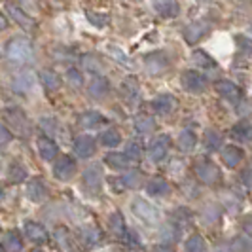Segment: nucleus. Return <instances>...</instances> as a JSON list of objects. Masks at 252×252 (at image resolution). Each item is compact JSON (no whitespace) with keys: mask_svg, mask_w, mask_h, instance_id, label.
Masks as SVG:
<instances>
[{"mask_svg":"<svg viewBox=\"0 0 252 252\" xmlns=\"http://www.w3.org/2000/svg\"><path fill=\"white\" fill-rule=\"evenodd\" d=\"M6 57L10 63H27L32 59V44L25 36H13L6 44Z\"/></svg>","mask_w":252,"mask_h":252,"instance_id":"1","label":"nucleus"},{"mask_svg":"<svg viewBox=\"0 0 252 252\" xmlns=\"http://www.w3.org/2000/svg\"><path fill=\"white\" fill-rule=\"evenodd\" d=\"M131 211H133V215L140 218L144 224H150V226H156L159 220H161V215H159V211L148 203L146 199H142V197H135L133 201H131Z\"/></svg>","mask_w":252,"mask_h":252,"instance_id":"2","label":"nucleus"},{"mask_svg":"<svg viewBox=\"0 0 252 252\" xmlns=\"http://www.w3.org/2000/svg\"><path fill=\"white\" fill-rule=\"evenodd\" d=\"M180 84H182V88L186 89L188 93L199 95V93H203L207 89V78L199 74L197 70H184L182 78H180Z\"/></svg>","mask_w":252,"mask_h":252,"instance_id":"3","label":"nucleus"},{"mask_svg":"<svg viewBox=\"0 0 252 252\" xmlns=\"http://www.w3.org/2000/svg\"><path fill=\"white\" fill-rule=\"evenodd\" d=\"M144 66L150 76H161L169 68V59L163 51H152L144 57Z\"/></svg>","mask_w":252,"mask_h":252,"instance_id":"4","label":"nucleus"},{"mask_svg":"<svg viewBox=\"0 0 252 252\" xmlns=\"http://www.w3.org/2000/svg\"><path fill=\"white\" fill-rule=\"evenodd\" d=\"M76 173V161L70 156H59L53 165V177L61 182H68Z\"/></svg>","mask_w":252,"mask_h":252,"instance_id":"5","label":"nucleus"},{"mask_svg":"<svg viewBox=\"0 0 252 252\" xmlns=\"http://www.w3.org/2000/svg\"><path fill=\"white\" fill-rule=\"evenodd\" d=\"M195 175L201 180L203 184H216L220 180V169L216 167L213 161H207V159H199L195 165Z\"/></svg>","mask_w":252,"mask_h":252,"instance_id":"6","label":"nucleus"},{"mask_svg":"<svg viewBox=\"0 0 252 252\" xmlns=\"http://www.w3.org/2000/svg\"><path fill=\"white\" fill-rule=\"evenodd\" d=\"M169 148H171V137L165 135V133L163 135H158L156 139L152 140L150 148H148V156H150L152 161L159 163V161H163L165 158H167Z\"/></svg>","mask_w":252,"mask_h":252,"instance_id":"7","label":"nucleus"},{"mask_svg":"<svg viewBox=\"0 0 252 252\" xmlns=\"http://www.w3.org/2000/svg\"><path fill=\"white\" fill-rule=\"evenodd\" d=\"M84 188L89 189V191H93V193H99L102 188V180H104V175H102V169L99 165H91L88 167L86 171H84Z\"/></svg>","mask_w":252,"mask_h":252,"instance_id":"8","label":"nucleus"},{"mask_svg":"<svg viewBox=\"0 0 252 252\" xmlns=\"http://www.w3.org/2000/svg\"><path fill=\"white\" fill-rule=\"evenodd\" d=\"M25 195L32 203H44L50 197V189H48V186H46L40 178H34V180H31V182L27 184Z\"/></svg>","mask_w":252,"mask_h":252,"instance_id":"9","label":"nucleus"},{"mask_svg":"<svg viewBox=\"0 0 252 252\" xmlns=\"http://www.w3.org/2000/svg\"><path fill=\"white\" fill-rule=\"evenodd\" d=\"M216 93L222 97V99H226L229 102H239L241 97H243V91L237 84H233V82H229V80H222V82H218L216 84Z\"/></svg>","mask_w":252,"mask_h":252,"instance_id":"10","label":"nucleus"},{"mask_svg":"<svg viewBox=\"0 0 252 252\" xmlns=\"http://www.w3.org/2000/svg\"><path fill=\"white\" fill-rule=\"evenodd\" d=\"M6 10H8V13L12 15V19L17 23V25L21 27V29H25V31H34L36 29V21L29 15L27 12H23L19 6H15V4H8L6 6Z\"/></svg>","mask_w":252,"mask_h":252,"instance_id":"11","label":"nucleus"},{"mask_svg":"<svg viewBox=\"0 0 252 252\" xmlns=\"http://www.w3.org/2000/svg\"><path fill=\"white\" fill-rule=\"evenodd\" d=\"M209 32V23L207 21H193L184 29V40L188 44H197L201 38L207 36Z\"/></svg>","mask_w":252,"mask_h":252,"instance_id":"12","label":"nucleus"},{"mask_svg":"<svg viewBox=\"0 0 252 252\" xmlns=\"http://www.w3.org/2000/svg\"><path fill=\"white\" fill-rule=\"evenodd\" d=\"M23 231H25L27 239L31 241V243H34V245H44L48 241L46 227L42 226V224H38V222H25L23 224Z\"/></svg>","mask_w":252,"mask_h":252,"instance_id":"13","label":"nucleus"},{"mask_svg":"<svg viewBox=\"0 0 252 252\" xmlns=\"http://www.w3.org/2000/svg\"><path fill=\"white\" fill-rule=\"evenodd\" d=\"M177 104H178V101L173 95L163 93V95H158V97L152 101V108H154V112L161 114V116H167V114H171L177 108Z\"/></svg>","mask_w":252,"mask_h":252,"instance_id":"14","label":"nucleus"},{"mask_svg":"<svg viewBox=\"0 0 252 252\" xmlns=\"http://www.w3.org/2000/svg\"><path fill=\"white\" fill-rule=\"evenodd\" d=\"M88 93L93 99H104L110 93V82L104 76H95L88 84Z\"/></svg>","mask_w":252,"mask_h":252,"instance_id":"15","label":"nucleus"},{"mask_svg":"<svg viewBox=\"0 0 252 252\" xmlns=\"http://www.w3.org/2000/svg\"><path fill=\"white\" fill-rule=\"evenodd\" d=\"M53 239L55 245L61 252H74V239L70 235V231L63 226H57L53 231Z\"/></svg>","mask_w":252,"mask_h":252,"instance_id":"16","label":"nucleus"},{"mask_svg":"<svg viewBox=\"0 0 252 252\" xmlns=\"http://www.w3.org/2000/svg\"><path fill=\"white\" fill-rule=\"evenodd\" d=\"M74 152L78 158H84V159L91 158L95 154V140H93V137H89V135L78 137L74 140Z\"/></svg>","mask_w":252,"mask_h":252,"instance_id":"17","label":"nucleus"},{"mask_svg":"<svg viewBox=\"0 0 252 252\" xmlns=\"http://www.w3.org/2000/svg\"><path fill=\"white\" fill-rule=\"evenodd\" d=\"M122 95L127 102H135L139 101V95H140V86H139V80L135 76H129L124 80L122 84Z\"/></svg>","mask_w":252,"mask_h":252,"instance_id":"18","label":"nucleus"},{"mask_svg":"<svg viewBox=\"0 0 252 252\" xmlns=\"http://www.w3.org/2000/svg\"><path fill=\"white\" fill-rule=\"evenodd\" d=\"M169 191H171V186L161 177L152 178L150 182L146 184V193L152 195V197H163V195H169Z\"/></svg>","mask_w":252,"mask_h":252,"instance_id":"19","label":"nucleus"},{"mask_svg":"<svg viewBox=\"0 0 252 252\" xmlns=\"http://www.w3.org/2000/svg\"><path fill=\"white\" fill-rule=\"evenodd\" d=\"M154 10L158 15H161L165 19H171V17H177L180 12V4L173 2V0H163V2H156L154 4Z\"/></svg>","mask_w":252,"mask_h":252,"instance_id":"20","label":"nucleus"},{"mask_svg":"<svg viewBox=\"0 0 252 252\" xmlns=\"http://www.w3.org/2000/svg\"><path fill=\"white\" fill-rule=\"evenodd\" d=\"M38 154H40L42 159L51 161V159L57 158V144L48 137H40L38 139Z\"/></svg>","mask_w":252,"mask_h":252,"instance_id":"21","label":"nucleus"},{"mask_svg":"<svg viewBox=\"0 0 252 252\" xmlns=\"http://www.w3.org/2000/svg\"><path fill=\"white\" fill-rule=\"evenodd\" d=\"M222 161L227 169H235L243 161V150L237 146H226L222 150Z\"/></svg>","mask_w":252,"mask_h":252,"instance_id":"22","label":"nucleus"},{"mask_svg":"<svg viewBox=\"0 0 252 252\" xmlns=\"http://www.w3.org/2000/svg\"><path fill=\"white\" fill-rule=\"evenodd\" d=\"M101 231L97 229V227H82L80 229V241H82V245L84 247H88V249H93V247H97L99 243H101Z\"/></svg>","mask_w":252,"mask_h":252,"instance_id":"23","label":"nucleus"},{"mask_svg":"<svg viewBox=\"0 0 252 252\" xmlns=\"http://www.w3.org/2000/svg\"><path fill=\"white\" fill-rule=\"evenodd\" d=\"M102 122H104L102 114L95 112V110H88V112H84L78 118V126L82 129H95V127L101 126Z\"/></svg>","mask_w":252,"mask_h":252,"instance_id":"24","label":"nucleus"},{"mask_svg":"<svg viewBox=\"0 0 252 252\" xmlns=\"http://www.w3.org/2000/svg\"><path fill=\"white\" fill-rule=\"evenodd\" d=\"M178 150L180 152H191L195 148V144H197V137H195V133L191 131V129H184V131H180V135H178Z\"/></svg>","mask_w":252,"mask_h":252,"instance_id":"25","label":"nucleus"},{"mask_svg":"<svg viewBox=\"0 0 252 252\" xmlns=\"http://www.w3.org/2000/svg\"><path fill=\"white\" fill-rule=\"evenodd\" d=\"M40 82H42V86L48 89V91H57V89L61 88V78H59V74L55 70H50V68H46V70L40 72Z\"/></svg>","mask_w":252,"mask_h":252,"instance_id":"26","label":"nucleus"},{"mask_svg":"<svg viewBox=\"0 0 252 252\" xmlns=\"http://www.w3.org/2000/svg\"><path fill=\"white\" fill-rule=\"evenodd\" d=\"M231 137L239 142H249L251 140V122L249 120H241L239 124L231 127Z\"/></svg>","mask_w":252,"mask_h":252,"instance_id":"27","label":"nucleus"},{"mask_svg":"<svg viewBox=\"0 0 252 252\" xmlns=\"http://www.w3.org/2000/svg\"><path fill=\"white\" fill-rule=\"evenodd\" d=\"M222 142H224V137H222L220 131L209 129V131L205 133V148H207L209 152L220 150V148H222Z\"/></svg>","mask_w":252,"mask_h":252,"instance_id":"28","label":"nucleus"},{"mask_svg":"<svg viewBox=\"0 0 252 252\" xmlns=\"http://www.w3.org/2000/svg\"><path fill=\"white\" fill-rule=\"evenodd\" d=\"M104 163L108 165L110 169L122 171V169H127V167H129V159L124 156V152H110V154L104 158Z\"/></svg>","mask_w":252,"mask_h":252,"instance_id":"29","label":"nucleus"},{"mask_svg":"<svg viewBox=\"0 0 252 252\" xmlns=\"http://www.w3.org/2000/svg\"><path fill=\"white\" fill-rule=\"evenodd\" d=\"M106 53L112 57L114 61H118L120 64H124V66H131V64H133V61L129 59V55H127L122 48H118L116 44H108V46H106Z\"/></svg>","mask_w":252,"mask_h":252,"instance_id":"30","label":"nucleus"},{"mask_svg":"<svg viewBox=\"0 0 252 252\" xmlns=\"http://www.w3.org/2000/svg\"><path fill=\"white\" fill-rule=\"evenodd\" d=\"M135 129L140 135H152L156 131V122L152 120L150 116H139L135 120Z\"/></svg>","mask_w":252,"mask_h":252,"instance_id":"31","label":"nucleus"},{"mask_svg":"<svg viewBox=\"0 0 252 252\" xmlns=\"http://www.w3.org/2000/svg\"><path fill=\"white\" fill-rule=\"evenodd\" d=\"M122 142V135L118 129H106L101 135V144L106 148H118V144Z\"/></svg>","mask_w":252,"mask_h":252,"instance_id":"32","label":"nucleus"},{"mask_svg":"<svg viewBox=\"0 0 252 252\" xmlns=\"http://www.w3.org/2000/svg\"><path fill=\"white\" fill-rule=\"evenodd\" d=\"M86 17H88L89 23H91L93 27H97V29H102V27H106L108 23H110V15L104 12L88 10V12H86Z\"/></svg>","mask_w":252,"mask_h":252,"instance_id":"33","label":"nucleus"},{"mask_svg":"<svg viewBox=\"0 0 252 252\" xmlns=\"http://www.w3.org/2000/svg\"><path fill=\"white\" fill-rule=\"evenodd\" d=\"M120 180H122L124 188H139L140 184H142V180H144V177H142V173H140L139 169H133V171L126 173Z\"/></svg>","mask_w":252,"mask_h":252,"instance_id":"34","label":"nucleus"},{"mask_svg":"<svg viewBox=\"0 0 252 252\" xmlns=\"http://www.w3.org/2000/svg\"><path fill=\"white\" fill-rule=\"evenodd\" d=\"M108 227H110V231H112L114 235H122L124 231H126V220H124V215L122 213H114V215H110V218H108Z\"/></svg>","mask_w":252,"mask_h":252,"instance_id":"35","label":"nucleus"},{"mask_svg":"<svg viewBox=\"0 0 252 252\" xmlns=\"http://www.w3.org/2000/svg\"><path fill=\"white\" fill-rule=\"evenodd\" d=\"M8 118H10L13 129H15L17 133H25V129H29V122H27V118L23 112L12 110V112H8Z\"/></svg>","mask_w":252,"mask_h":252,"instance_id":"36","label":"nucleus"},{"mask_svg":"<svg viewBox=\"0 0 252 252\" xmlns=\"http://www.w3.org/2000/svg\"><path fill=\"white\" fill-rule=\"evenodd\" d=\"M8 178H10V182H13V184H19V182L27 180V169L21 163L13 161L10 165V169H8Z\"/></svg>","mask_w":252,"mask_h":252,"instance_id":"37","label":"nucleus"},{"mask_svg":"<svg viewBox=\"0 0 252 252\" xmlns=\"http://www.w3.org/2000/svg\"><path fill=\"white\" fill-rule=\"evenodd\" d=\"M124 156L129 159V163H131V161H139L140 158H142V144H140L139 140H129Z\"/></svg>","mask_w":252,"mask_h":252,"instance_id":"38","label":"nucleus"},{"mask_svg":"<svg viewBox=\"0 0 252 252\" xmlns=\"http://www.w3.org/2000/svg\"><path fill=\"white\" fill-rule=\"evenodd\" d=\"M4 247H6L10 252H21V249H23V241H21V237H19V233H17V231L6 233V237H4ZM6 249H4V251H6Z\"/></svg>","mask_w":252,"mask_h":252,"instance_id":"39","label":"nucleus"},{"mask_svg":"<svg viewBox=\"0 0 252 252\" xmlns=\"http://www.w3.org/2000/svg\"><path fill=\"white\" fill-rule=\"evenodd\" d=\"M34 88V74L32 72H21L15 78V89L17 91H31Z\"/></svg>","mask_w":252,"mask_h":252,"instance_id":"40","label":"nucleus"},{"mask_svg":"<svg viewBox=\"0 0 252 252\" xmlns=\"http://www.w3.org/2000/svg\"><path fill=\"white\" fill-rule=\"evenodd\" d=\"M191 59H193V63L199 64V66H203V68H215L216 63L215 59L207 53V51H201V50H195L193 53H191Z\"/></svg>","mask_w":252,"mask_h":252,"instance_id":"41","label":"nucleus"},{"mask_svg":"<svg viewBox=\"0 0 252 252\" xmlns=\"http://www.w3.org/2000/svg\"><path fill=\"white\" fill-rule=\"evenodd\" d=\"M184 252H205V239L197 233L189 235L184 245Z\"/></svg>","mask_w":252,"mask_h":252,"instance_id":"42","label":"nucleus"},{"mask_svg":"<svg viewBox=\"0 0 252 252\" xmlns=\"http://www.w3.org/2000/svg\"><path fill=\"white\" fill-rule=\"evenodd\" d=\"M178 235H180V229L175 224H167V226L159 229V239L163 243H173V241L178 239Z\"/></svg>","mask_w":252,"mask_h":252,"instance_id":"43","label":"nucleus"},{"mask_svg":"<svg viewBox=\"0 0 252 252\" xmlns=\"http://www.w3.org/2000/svg\"><path fill=\"white\" fill-rule=\"evenodd\" d=\"M82 63H84V66L88 68L89 72H93V74H101L102 72V64L95 55H86V57L82 59Z\"/></svg>","mask_w":252,"mask_h":252,"instance_id":"44","label":"nucleus"},{"mask_svg":"<svg viewBox=\"0 0 252 252\" xmlns=\"http://www.w3.org/2000/svg\"><path fill=\"white\" fill-rule=\"evenodd\" d=\"M66 82L72 88H82L84 86V76L80 74V70H76V68H68L66 70Z\"/></svg>","mask_w":252,"mask_h":252,"instance_id":"45","label":"nucleus"},{"mask_svg":"<svg viewBox=\"0 0 252 252\" xmlns=\"http://www.w3.org/2000/svg\"><path fill=\"white\" fill-rule=\"evenodd\" d=\"M201 218L205 220V222H209V224H215V222H218V218H220V211H218V207H215V205L205 207V209H203Z\"/></svg>","mask_w":252,"mask_h":252,"instance_id":"46","label":"nucleus"},{"mask_svg":"<svg viewBox=\"0 0 252 252\" xmlns=\"http://www.w3.org/2000/svg\"><path fill=\"white\" fill-rule=\"evenodd\" d=\"M120 239L124 241L126 245H129V247H139L140 245V239H139V235H137V231H133V229H129V227H126V231L120 235Z\"/></svg>","mask_w":252,"mask_h":252,"instance_id":"47","label":"nucleus"},{"mask_svg":"<svg viewBox=\"0 0 252 252\" xmlns=\"http://www.w3.org/2000/svg\"><path fill=\"white\" fill-rule=\"evenodd\" d=\"M231 251L233 252H251V241L243 239V237H237L231 245Z\"/></svg>","mask_w":252,"mask_h":252,"instance_id":"48","label":"nucleus"},{"mask_svg":"<svg viewBox=\"0 0 252 252\" xmlns=\"http://www.w3.org/2000/svg\"><path fill=\"white\" fill-rule=\"evenodd\" d=\"M241 184L245 186V188H251V167H245L243 171H241Z\"/></svg>","mask_w":252,"mask_h":252,"instance_id":"49","label":"nucleus"},{"mask_svg":"<svg viewBox=\"0 0 252 252\" xmlns=\"http://www.w3.org/2000/svg\"><path fill=\"white\" fill-rule=\"evenodd\" d=\"M169 171H171L173 175L182 173V171H184V161H182V159H173V161H171V167H169Z\"/></svg>","mask_w":252,"mask_h":252,"instance_id":"50","label":"nucleus"},{"mask_svg":"<svg viewBox=\"0 0 252 252\" xmlns=\"http://www.w3.org/2000/svg\"><path fill=\"white\" fill-rule=\"evenodd\" d=\"M10 139H12L10 129H6L4 126H0V144H2V142H8Z\"/></svg>","mask_w":252,"mask_h":252,"instance_id":"51","label":"nucleus"},{"mask_svg":"<svg viewBox=\"0 0 252 252\" xmlns=\"http://www.w3.org/2000/svg\"><path fill=\"white\" fill-rule=\"evenodd\" d=\"M110 184H112V189L114 191H122L124 188V184H122V180L120 178H110Z\"/></svg>","mask_w":252,"mask_h":252,"instance_id":"52","label":"nucleus"},{"mask_svg":"<svg viewBox=\"0 0 252 252\" xmlns=\"http://www.w3.org/2000/svg\"><path fill=\"white\" fill-rule=\"evenodd\" d=\"M152 252H175L171 247H165V245H159V247H154Z\"/></svg>","mask_w":252,"mask_h":252,"instance_id":"53","label":"nucleus"},{"mask_svg":"<svg viewBox=\"0 0 252 252\" xmlns=\"http://www.w3.org/2000/svg\"><path fill=\"white\" fill-rule=\"evenodd\" d=\"M8 27V19L4 17V13H0V31H4Z\"/></svg>","mask_w":252,"mask_h":252,"instance_id":"54","label":"nucleus"},{"mask_svg":"<svg viewBox=\"0 0 252 252\" xmlns=\"http://www.w3.org/2000/svg\"><path fill=\"white\" fill-rule=\"evenodd\" d=\"M4 199V189H2V186H0V201Z\"/></svg>","mask_w":252,"mask_h":252,"instance_id":"55","label":"nucleus"},{"mask_svg":"<svg viewBox=\"0 0 252 252\" xmlns=\"http://www.w3.org/2000/svg\"><path fill=\"white\" fill-rule=\"evenodd\" d=\"M0 252H6V251H4V247H2V245H0Z\"/></svg>","mask_w":252,"mask_h":252,"instance_id":"56","label":"nucleus"},{"mask_svg":"<svg viewBox=\"0 0 252 252\" xmlns=\"http://www.w3.org/2000/svg\"><path fill=\"white\" fill-rule=\"evenodd\" d=\"M31 252H42V251H31Z\"/></svg>","mask_w":252,"mask_h":252,"instance_id":"57","label":"nucleus"}]
</instances>
